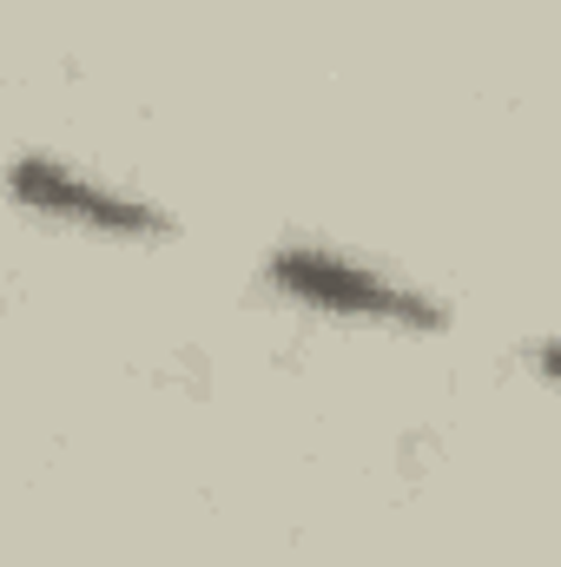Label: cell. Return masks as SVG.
I'll return each instance as SVG.
<instances>
[{
	"mask_svg": "<svg viewBox=\"0 0 561 567\" xmlns=\"http://www.w3.org/2000/svg\"><path fill=\"white\" fill-rule=\"evenodd\" d=\"M265 297H278L284 310L317 317V323H344V330H384V337H442L449 330V297L417 271L344 245V238H317V231H284L258 258Z\"/></svg>",
	"mask_w": 561,
	"mask_h": 567,
	"instance_id": "obj_1",
	"label": "cell"
},
{
	"mask_svg": "<svg viewBox=\"0 0 561 567\" xmlns=\"http://www.w3.org/2000/svg\"><path fill=\"white\" fill-rule=\"evenodd\" d=\"M0 192H7V205L20 218L73 231V238H93V245L152 251V245L178 238V212L165 198H152L145 185L93 165V158H73L60 145H20V152H7Z\"/></svg>",
	"mask_w": 561,
	"mask_h": 567,
	"instance_id": "obj_2",
	"label": "cell"
}]
</instances>
